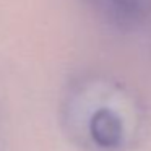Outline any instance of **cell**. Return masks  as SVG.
<instances>
[{"label": "cell", "mask_w": 151, "mask_h": 151, "mask_svg": "<svg viewBox=\"0 0 151 151\" xmlns=\"http://www.w3.org/2000/svg\"><path fill=\"white\" fill-rule=\"evenodd\" d=\"M107 21L120 29H151V0H88Z\"/></svg>", "instance_id": "6da1fadb"}, {"label": "cell", "mask_w": 151, "mask_h": 151, "mask_svg": "<svg viewBox=\"0 0 151 151\" xmlns=\"http://www.w3.org/2000/svg\"><path fill=\"white\" fill-rule=\"evenodd\" d=\"M89 132H91L93 140L102 148L119 146L122 141V135H124L120 119L109 109H99L94 112L89 122Z\"/></svg>", "instance_id": "7a4b0ae2"}]
</instances>
